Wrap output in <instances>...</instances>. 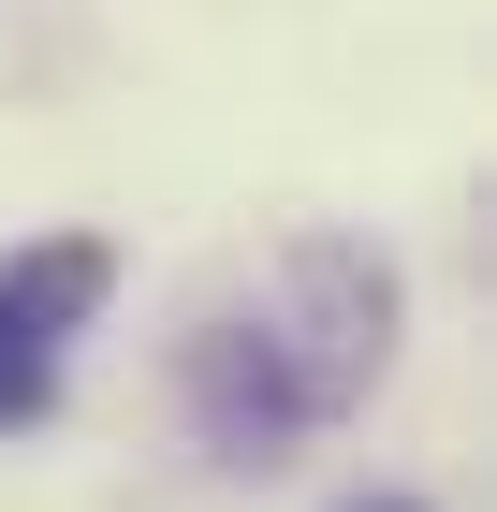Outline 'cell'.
Here are the masks:
<instances>
[{
    "instance_id": "cell-1",
    "label": "cell",
    "mask_w": 497,
    "mask_h": 512,
    "mask_svg": "<svg viewBox=\"0 0 497 512\" xmlns=\"http://www.w3.org/2000/svg\"><path fill=\"white\" fill-rule=\"evenodd\" d=\"M381 322H395V278H381V264H351V249H293L264 308L220 322V337L191 352L205 439H220V454H249V469H278L307 425H337L351 395H366Z\"/></svg>"
},
{
    "instance_id": "cell-2",
    "label": "cell",
    "mask_w": 497,
    "mask_h": 512,
    "mask_svg": "<svg viewBox=\"0 0 497 512\" xmlns=\"http://www.w3.org/2000/svg\"><path fill=\"white\" fill-rule=\"evenodd\" d=\"M103 249H88V235H59V249H30V264H0V337H30V352H44V337H59V322H88V308H103Z\"/></svg>"
},
{
    "instance_id": "cell-3",
    "label": "cell",
    "mask_w": 497,
    "mask_h": 512,
    "mask_svg": "<svg viewBox=\"0 0 497 512\" xmlns=\"http://www.w3.org/2000/svg\"><path fill=\"white\" fill-rule=\"evenodd\" d=\"M44 395H59L44 352H30V337H0V425H44Z\"/></svg>"
},
{
    "instance_id": "cell-4",
    "label": "cell",
    "mask_w": 497,
    "mask_h": 512,
    "mask_svg": "<svg viewBox=\"0 0 497 512\" xmlns=\"http://www.w3.org/2000/svg\"><path fill=\"white\" fill-rule=\"evenodd\" d=\"M351 512H410V498H351Z\"/></svg>"
}]
</instances>
